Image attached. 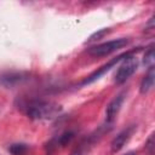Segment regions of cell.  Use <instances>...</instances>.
<instances>
[{"label": "cell", "mask_w": 155, "mask_h": 155, "mask_svg": "<svg viewBox=\"0 0 155 155\" xmlns=\"http://www.w3.org/2000/svg\"><path fill=\"white\" fill-rule=\"evenodd\" d=\"M22 108L30 119H35V120L52 119L57 116L61 111V107L58 104L41 99H31L24 102L22 104Z\"/></svg>", "instance_id": "6da1fadb"}, {"label": "cell", "mask_w": 155, "mask_h": 155, "mask_svg": "<svg viewBox=\"0 0 155 155\" xmlns=\"http://www.w3.org/2000/svg\"><path fill=\"white\" fill-rule=\"evenodd\" d=\"M127 44H128L127 39H124V38L115 39V40H110V41L103 42L101 45L92 46L91 48H88V53L91 56H93V57H104V56H108V54L122 48Z\"/></svg>", "instance_id": "7a4b0ae2"}, {"label": "cell", "mask_w": 155, "mask_h": 155, "mask_svg": "<svg viewBox=\"0 0 155 155\" xmlns=\"http://www.w3.org/2000/svg\"><path fill=\"white\" fill-rule=\"evenodd\" d=\"M139 51H140V47H137V48H133V50H131V51H127V52H125V53H121V54H119L117 57H115V58L110 59L107 64L102 65L99 69H97V70H96V71H93L90 76H87V78L82 81V85H88V84H91V82L96 81V80H97V79H99V76H102L105 71L110 70L115 64H117L119 62L124 61V59H125V58H127L128 56H133V53H137V52H139Z\"/></svg>", "instance_id": "3957f363"}, {"label": "cell", "mask_w": 155, "mask_h": 155, "mask_svg": "<svg viewBox=\"0 0 155 155\" xmlns=\"http://www.w3.org/2000/svg\"><path fill=\"white\" fill-rule=\"evenodd\" d=\"M137 67H138V61L134 56H128L127 58H125L122 61V63L120 64L117 71L115 73V78H114V81L120 85V84H124L136 70H137Z\"/></svg>", "instance_id": "277c9868"}, {"label": "cell", "mask_w": 155, "mask_h": 155, "mask_svg": "<svg viewBox=\"0 0 155 155\" xmlns=\"http://www.w3.org/2000/svg\"><path fill=\"white\" fill-rule=\"evenodd\" d=\"M125 92H121V93H119L117 96H115L114 97V99L108 104V107H107V109H105V120H107V122H111L115 117H116V115H117V113L120 111V108H121V105H122V103H124V101H125Z\"/></svg>", "instance_id": "5b68a950"}, {"label": "cell", "mask_w": 155, "mask_h": 155, "mask_svg": "<svg viewBox=\"0 0 155 155\" xmlns=\"http://www.w3.org/2000/svg\"><path fill=\"white\" fill-rule=\"evenodd\" d=\"M133 131H134V126H130V127L122 130V131L111 140V144H110L111 151H113V153H117L119 150H121V149L124 148V145L128 142V139L131 138Z\"/></svg>", "instance_id": "8992f818"}, {"label": "cell", "mask_w": 155, "mask_h": 155, "mask_svg": "<svg viewBox=\"0 0 155 155\" xmlns=\"http://www.w3.org/2000/svg\"><path fill=\"white\" fill-rule=\"evenodd\" d=\"M73 138H74V132H71V131H67V132L59 134L57 138L52 139V140L48 143V149H50L48 151L51 153V151L58 149L59 147H65L67 144H69V143L71 142Z\"/></svg>", "instance_id": "52a82bcc"}, {"label": "cell", "mask_w": 155, "mask_h": 155, "mask_svg": "<svg viewBox=\"0 0 155 155\" xmlns=\"http://www.w3.org/2000/svg\"><path fill=\"white\" fill-rule=\"evenodd\" d=\"M154 82H155V68H154V65H151V67H149L147 74L142 79L140 92L142 93H147L148 91H150L153 88V86H154Z\"/></svg>", "instance_id": "ba28073f"}, {"label": "cell", "mask_w": 155, "mask_h": 155, "mask_svg": "<svg viewBox=\"0 0 155 155\" xmlns=\"http://www.w3.org/2000/svg\"><path fill=\"white\" fill-rule=\"evenodd\" d=\"M8 150H10V153L12 155H24L27 153V150H28V147L25 144H23V143H16V144L10 145Z\"/></svg>", "instance_id": "9c48e42d"}, {"label": "cell", "mask_w": 155, "mask_h": 155, "mask_svg": "<svg viewBox=\"0 0 155 155\" xmlns=\"http://www.w3.org/2000/svg\"><path fill=\"white\" fill-rule=\"evenodd\" d=\"M143 63L145 65H149V67L153 65V63H154V46L153 45H150L148 47V50L145 51L144 58H143Z\"/></svg>", "instance_id": "30bf717a"}, {"label": "cell", "mask_w": 155, "mask_h": 155, "mask_svg": "<svg viewBox=\"0 0 155 155\" xmlns=\"http://www.w3.org/2000/svg\"><path fill=\"white\" fill-rule=\"evenodd\" d=\"M107 33H109V29H108V28H103V29H101V30L93 33V34L87 39V42H91V41H94V40H99V39H102Z\"/></svg>", "instance_id": "8fae6325"}, {"label": "cell", "mask_w": 155, "mask_h": 155, "mask_svg": "<svg viewBox=\"0 0 155 155\" xmlns=\"http://www.w3.org/2000/svg\"><path fill=\"white\" fill-rule=\"evenodd\" d=\"M154 144H155V140H154V133L150 134V137L148 138L147 143H145V149L148 150V153L150 155H154Z\"/></svg>", "instance_id": "7c38bea8"}, {"label": "cell", "mask_w": 155, "mask_h": 155, "mask_svg": "<svg viewBox=\"0 0 155 155\" xmlns=\"http://www.w3.org/2000/svg\"><path fill=\"white\" fill-rule=\"evenodd\" d=\"M124 155H137L134 151H128V153H126V154H124Z\"/></svg>", "instance_id": "4fadbf2b"}]
</instances>
